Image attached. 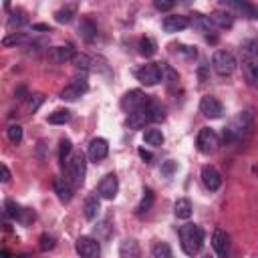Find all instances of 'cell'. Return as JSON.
<instances>
[{
    "label": "cell",
    "mask_w": 258,
    "mask_h": 258,
    "mask_svg": "<svg viewBox=\"0 0 258 258\" xmlns=\"http://www.w3.org/2000/svg\"><path fill=\"white\" fill-rule=\"evenodd\" d=\"M6 216H10L12 220H16V222H20V224H24V226L34 220V212L28 210V208L18 206L14 200H6Z\"/></svg>",
    "instance_id": "8"
},
{
    "label": "cell",
    "mask_w": 258,
    "mask_h": 258,
    "mask_svg": "<svg viewBox=\"0 0 258 258\" xmlns=\"http://www.w3.org/2000/svg\"><path fill=\"white\" fill-rule=\"evenodd\" d=\"M95 234H97V240H107L109 234H111V224L109 220H103L101 224L95 226Z\"/></svg>",
    "instance_id": "36"
},
{
    "label": "cell",
    "mask_w": 258,
    "mask_h": 258,
    "mask_svg": "<svg viewBox=\"0 0 258 258\" xmlns=\"http://www.w3.org/2000/svg\"><path fill=\"white\" fill-rule=\"evenodd\" d=\"M75 48L73 46H54V48H50L48 50V56H50V60H54V62H69V60H73L75 58Z\"/></svg>",
    "instance_id": "18"
},
{
    "label": "cell",
    "mask_w": 258,
    "mask_h": 258,
    "mask_svg": "<svg viewBox=\"0 0 258 258\" xmlns=\"http://www.w3.org/2000/svg\"><path fill=\"white\" fill-rule=\"evenodd\" d=\"M246 77H248L250 83L258 85V62H254V60L246 62Z\"/></svg>",
    "instance_id": "39"
},
{
    "label": "cell",
    "mask_w": 258,
    "mask_h": 258,
    "mask_svg": "<svg viewBox=\"0 0 258 258\" xmlns=\"http://www.w3.org/2000/svg\"><path fill=\"white\" fill-rule=\"evenodd\" d=\"M224 8H232L236 12H242L244 16L248 18H258V8L254 4H248V2H240V0H224L222 2Z\"/></svg>",
    "instance_id": "15"
},
{
    "label": "cell",
    "mask_w": 258,
    "mask_h": 258,
    "mask_svg": "<svg viewBox=\"0 0 258 258\" xmlns=\"http://www.w3.org/2000/svg\"><path fill=\"white\" fill-rule=\"evenodd\" d=\"M196 145H198V149H200L202 153L210 155V153H214V151L218 149L220 139H218V135H216V131H214V129L204 127V129H200V133H198Z\"/></svg>",
    "instance_id": "5"
},
{
    "label": "cell",
    "mask_w": 258,
    "mask_h": 258,
    "mask_svg": "<svg viewBox=\"0 0 258 258\" xmlns=\"http://www.w3.org/2000/svg\"><path fill=\"white\" fill-rule=\"evenodd\" d=\"M6 135H8V139H10L14 145H18V143L22 141V127H20V125H10V127L6 129Z\"/></svg>",
    "instance_id": "37"
},
{
    "label": "cell",
    "mask_w": 258,
    "mask_h": 258,
    "mask_svg": "<svg viewBox=\"0 0 258 258\" xmlns=\"http://www.w3.org/2000/svg\"><path fill=\"white\" fill-rule=\"evenodd\" d=\"M50 248H54V238L48 234H42L40 236V250H50Z\"/></svg>",
    "instance_id": "43"
},
{
    "label": "cell",
    "mask_w": 258,
    "mask_h": 258,
    "mask_svg": "<svg viewBox=\"0 0 258 258\" xmlns=\"http://www.w3.org/2000/svg\"><path fill=\"white\" fill-rule=\"evenodd\" d=\"M75 12H77V6L75 4H69V6H64V8H60V10L54 12V20L60 22V24H67V22L73 20Z\"/></svg>",
    "instance_id": "26"
},
{
    "label": "cell",
    "mask_w": 258,
    "mask_h": 258,
    "mask_svg": "<svg viewBox=\"0 0 258 258\" xmlns=\"http://www.w3.org/2000/svg\"><path fill=\"white\" fill-rule=\"evenodd\" d=\"M22 42H26V34H22V32H14V34H10V36H4V40H2L4 46L22 44Z\"/></svg>",
    "instance_id": "38"
},
{
    "label": "cell",
    "mask_w": 258,
    "mask_h": 258,
    "mask_svg": "<svg viewBox=\"0 0 258 258\" xmlns=\"http://www.w3.org/2000/svg\"><path fill=\"white\" fill-rule=\"evenodd\" d=\"M135 77H137V81L141 85L153 87V85H157V83L163 81V71H161V64L159 62H147V64H143V67H139L135 71Z\"/></svg>",
    "instance_id": "3"
},
{
    "label": "cell",
    "mask_w": 258,
    "mask_h": 258,
    "mask_svg": "<svg viewBox=\"0 0 258 258\" xmlns=\"http://www.w3.org/2000/svg\"><path fill=\"white\" fill-rule=\"evenodd\" d=\"M179 48V52H183L187 58H196V54H198V50L194 48V46H177Z\"/></svg>",
    "instance_id": "45"
},
{
    "label": "cell",
    "mask_w": 258,
    "mask_h": 258,
    "mask_svg": "<svg viewBox=\"0 0 258 258\" xmlns=\"http://www.w3.org/2000/svg\"><path fill=\"white\" fill-rule=\"evenodd\" d=\"M149 101H147V97L143 95V91H139V89H133V91H127L125 95H123V99H121V107L127 111V113H133V111H137V109H141V107H145Z\"/></svg>",
    "instance_id": "7"
},
{
    "label": "cell",
    "mask_w": 258,
    "mask_h": 258,
    "mask_svg": "<svg viewBox=\"0 0 258 258\" xmlns=\"http://www.w3.org/2000/svg\"><path fill=\"white\" fill-rule=\"evenodd\" d=\"M155 8L161 10V12H167L173 8V2H161V0H155Z\"/></svg>",
    "instance_id": "46"
},
{
    "label": "cell",
    "mask_w": 258,
    "mask_h": 258,
    "mask_svg": "<svg viewBox=\"0 0 258 258\" xmlns=\"http://www.w3.org/2000/svg\"><path fill=\"white\" fill-rule=\"evenodd\" d=\"M143 141L151 147H159V145H163V133L159 129H145Z\"/></svg>",
    "instance_id": "25"
},
{
    "label": "cell",
    "mask_w": 258,
    "mask_h": 258,
    "mask_svg": "<svg viewBox=\"0 0 258 258\" xmlns=\"http://www.w3.org/2000/svg\"><path fill=\"white\" fill-rule=\"evenodd\" d=\"M189 24H191L194 28L202 30V32H208V30H210V26H212V22H210V16H204V14H200V12L191 14V20H189Z\"/></svg>",
    "instance_id": "27"
},
{
    "label": "cell",
    "mask_w": 258,
    "mask_h": 258,
    "mask_svg": "<svg viewBox=\"0 0 258 258\" xmlns=\"http://www.w3.org/2000/svg\"><path fill=\"white\" fill-rule=\"evenodd\" d=\"M149 105V103H147ZM141 107V109H137V111H133V113H129V117H127V125L131 127V129H143L147 123H151V115H149V107Z\"/></svg>",
    "instance_id": "13"
},
{
    "label": "cell",
    "mask_w": 258,
    "mask_h": 258,
    "mask_svg": "<svg viewBox=\"0 0 258 258\" xmlns=\"http://www.w3.org/2000/svg\"><path fill=\"white\" fill-rule=\"evenodd\" d=\"M101 212V204H99V198L97 196H89L85 200V218L87 220H95Z\"/></svg>",
    "instance_id": "24"
},
{
    "label": "cell",
    "mask_w": 258,
    "mask_h": 258,
    "mask_svg": "<svg viewBox=\"0 0 258 258\" xmlns=\"http://www.w3.org/2000/svg\"><path fill=\"white\" fill-rule=\"evenodd\" d=\"M153 200H155V198H153V191L147 187V189L143 191V198H141L139 206H137V214H139V216H141V214H145V212L153 206Z\"/></svg>",
    "instance_id": "31"
},
{
    "label": "cell",
    "mask_w": 258,
    "mask_h": 258,
    "mask_svg": "<svg viewBox=\"0 0 258 258\" xmlns=\"http://www.w3.org/2000/svg\"><path fill=\"white\" fill-rule=\"evenodd\" d=\"M202 181H204V185H206L210 191H216V189H220V185H222V175H220L214 167L206 165V167L202 169Z\"/></svg>",
    "instance_id": "16"
},
{
    "label": "cell",
    "mask_w": 258,
    "mask_h": 258,
    "mask_svg": "<svg viewBox=\"0 0 258 258\" xmlns=\"http://www.w3.org/2000/svg\"><path fill=\"white\" fill-rule=\"evenodd\" d=\"M212 67H214V71L218 75L228 77V75H232L236 71V58L228 50H216L214 56H212Z\"/></svg>",
    "instance_id": "4"
},
{
    "label": "cell",
    "mask_w": 258,
    "mask_h": 258,
    "mask_svg": "<svg viewBox=\"0 0 258 258\" xmlns=\"http://www.w3.org/2000/svg\"><path fill=\"white\" fill-rule=\"evenodd\" d=\"M87 81L85 79H73L62 91H60V99L62 101H77L83 93H87Z\"/></svg>",
    "instance_id": "11"
},
{
    "label": "cell",
    "mask_w": 258,
    "mask_h": 258,
    "mask_svg": "<svg viewBox=\"0 0 258 258\" xmlns=\"http://www.w3.org/2000/svg\"><path fill=\"white\" fill-rule=\"evenodd\" d=\"M75 250L81 258H99L101 256V246L95 238L91 236H81L77 242H75Z\"/></svg>",
    "instance_id": "6"
},
{
    "label": "cell",
    "mask_w": 258,
    "mask_h": 258,
    "mask_svg": "<svg viewBox=\"0 0 258 258\" xmlns=\"http://www.w3.org/2000/svg\"><path fill=\"white\" fill-rule=\"evenodd\" d=\"M119 258H141V250H139L137 240H133V238L123 240L119 246Z\"/></svg>",
    "instance_id": "19"
},
{
    "label": "cell",
    "mask_w": 258,
    "mask_h": 258,
    "mask_svg": "<svg viewBox=\"0 0 258 258\" xmlns=\"http://www.w3.org/2000/svg\"><path fill=\"white\" fill-rule=\"evenodd\" d=\"M69 119H71V111H67V109H58L48 115V123H52V125H64Z\"/></svg>",
    "instance_id": "30"
},
{
    "label": "cell",
    "mask_w": 258,
    "mask_h": 258,
    "mask_svg": "<svg viewBox=\"0 0 258 258\" xmlns=\"http://www.w3.org/2000/svg\"><path fill=\"white\" fill-rule=\"evenodd\" d=\"M173 214L175 218L179 220H187L191 216V202L187 198H179L175 204H173Z\"/></svg>",
    "instance_id": "23"
},
{
    "label": "cell",
    "mask_w": 258,
    "mask_h": 258,
    "mask_svg": "<svg viewBox=\"0 0 258 258\" xmlns=\"http://www.w3.org/2000/svg\"><path fill=\"white\" fill-rule=\"evenodd\" d=\"M119 191V181H117V175L115 173H107L101 181H99V187H97V194L99 198L103 200H113Z\"/></svg>",
    "instance_id": "10"
},
{
    "label": "cell",
    "mask_w": 258,
    "mask_h": 258,
    "mask_svg": "<svg viewBox=\"0 0 258 258\" xmlns=\"http://www.w3.org/2000/svg\"><path fill=\"white\" fill-rule=\"evenodd\" d=\"M179 242L187 256H196L204 246V228L196 224H183L179 228Z\"/></svg>",
    "instance_id": "1"
},
{
    "label": "cell",
    "mask_w": 258,
    "mask_h": 258,
    "mask_svg": "<svg viewBox=\"0 0 258 258\" xmlns=\"http://www.w3.org/2000/svg\"><path fill=\"white\" fill-rule=\"evenodd\" d=\"M244 52L246 54H250V56H258V40H248V42H244Z\"/></svg>",
    "instance_id": "42"
},
{
    "label": "cell",
    "mask_w": 258,
    "mask_h": 258,
    "mask_svg": "<svg viewBox=\"0 0 258 258\" xmlns=\"http://www.w3.org/2000/svg\"><path fill=\"white\" fill-rule=\"evenodd\" d=\"M26 22H28V16H26L24 10L14 8V10L10 12V18H8V24H10V26H24Z\"/></svg>",
    "instance_id": "29"
},
{
    "label": "cell",
    "mask_w": 258,
    "mask_h": 258,
    "mask_svg": "<svg viewBox=\"0 0 258 258\" xmlns=\"http://www.w3.org/2000/svg\"><path fill=\"white\" fill-rule=\"evenodd\" d=\"M206 258H212V256H206Z\"/></svg>",
    "instance_id": "51"
},
{
    "label": "cell",
    "mask_w": 258,
    "mask_h": 258,
    "mask_svg": "<svg viewBox=\"0 0 258 258\" xmlns=\"http://www.w3.org/2000/svg\"><path fill=\"white\" fill-rule=\"evenodd\" d=\"M139 52L143 56H153L157 52V42L151 38V36H143L141 42H139Z\"/></svg>",
    "instance_id": "28"
},
{
    "label": "cell",
    "mask_w": 258,
    "mask_h": 258,
    "mask_svg": "<svg viewBox=\"0 0 258 258\" xmlns=\"http://www.w3.org/2000/svg\"><path fill=\"white\" fill-rule=\"evenodd\" d=\"M159 64H161V71H163V79H167V81L175 83V81H177V73H175L167 62H159Z\"/></svg>",
    "instance_id": "41"
},
{
    "label": "cell",
    "mask_w": 258,
    "mask_h": 258,
    "mask_svg": "<svg viewBox=\"0 0 258 258\" xmlns=\"http://www.w3.org/2000/svg\"><path fill=\"white\" fill-rule=\"evenodd\" d=\"M32 28H34V30H48V26H46V24H34Z\"/></svg>",
    "instance_id": "49"
},
{
    "label": "cell",
    "mask_w": 258,
    "mask_h": 258,
    "mask_svg": "<svg viewBox=\"0 0 258 258\" xmlns=\"http://www.w3.org/2000/svg\"><path fill=\"white\" fill-rule=\"evenodd\" d=\"M153 258H173V252L167 242H157L153 246Z\"/></svg>",
    "instance_id": "33"
},
{
    "label": "cell",
    "mask_w": 258,
    "mask_h": 258,
    "mask_svg": "<svg viewBox=\"0 0 258 258\" xmlns=\"http://www.w3.org/2000/svg\"><path fill=\"white\" fill-rule=\"evenodd\" d=\"M210 22L216 24L218 28H232L234 16H232L230 12H226V10H214V12L210 14Z\"/></svg>",
    "instance_id": "20"
},
{
    "label": "cell",
    "mask_w": 258,
    "mask_h": 258,
    "mask_svg": "<svg viewBox=\"0 0 258 258\" xmlns=\"http://www.w3.org/2000/svg\"><path fill=\"white\" fill-rule=\"evenodd\" d=\"M137 153H139V157H141V159H143V161H147V163H149V161H153V155H151V153H149V151H145V149H143V147H141V149H139V151H137Z\"/></svg>",
    "instance_id": "47"
},
{
    "label": "cell",
    "mask_w": 258,
    "mask_h": 258,
    "mask_svg": "<svg viewBox=\"0 0 258 258\" xmlns=\"http://www.w3.org/2000/svg\"><path fill=\"white\" fill-rule=\"evenodd\" d=\"M175 169H177V163H175L173 159H169V161H165V163L161 165V173H163V175H171Z\"/></svg>",
    "instance_id": "44"
},
{
    "label": "cell",
    "mask_w": 258,
    "mask_h": 258,
    "mask_svg": "<svg viewBox=\"0 0 258 258\" xmlns=\"http://www.w3.org/2000/svg\"><path fill=\"white\" fill-rule=\"evenodd\" d=\"M0 171H2V181H4V183H8V181H10V171H8V167H6L4 163L0 165Z\"/></svg>",
    "instance_id": "48"
},
{
    "label": "cell",
    "mask_w": 258,
    "mask_h": 258,
    "mask_svg": "<svg viewBox=\"0 0 258 258\" xmlns=\"http://www.w3.org/2000/svg\"><path fill=\"white\" fill-rule=\"evenodd\" d=\"M54 191H56V196H58V200L60 202H71V198H73V187H71V183L67 181V179H54Z\"/></svg>",
    "instance_id": "22"
},
{
    "label": "cell",
    "mask_w": 258,
    "mask_h": 258,
    "mask_svg": "<svg viewBox=\"0 0 258 258\" xmlns=\"http://www.w3.org/2000/svg\"><path fill=\"white\" fill-rule=\"evenodd\" d=\"M64 169H67V181L69 183H73V185H81L83 183V179H85V171H87V161H85V155L79 151V153H75L69 161H67V165H64Z\"/></svg>",
    "instance_id": "2"
},
{
    "label": "cell",
    "mask_w": 258,
    "mask_h": 258,
    "mask_svg": "<svg viewBox=\"0 0 258 258\" xmlns=\"http://www.w3.org/2000/svg\"><path fill=\"white\" fill-rule=\"evenodd\" d=\"M161 26H163V30H165V32L173 34V32H179V30L187 28V26H189V18H187V16H183V14H169V16H165V18H163Z\"/></svg>",
    "instance_id": "12"
},
{
    "label": "cell",
    "mask_w": 258,
    "mask_h": 258,
    "mask_svg": "<svg viewBox=\"0 0 258 258\" xmlns=\"http://www.w3.org/2000/svg\"><path fill=\"white\" fill-rule=\"evenodd\" d=\"M42 103H44V95H40V93L30 95V101H28V109H30V113L38 111V107H40Z\"/></svg>",
    "instance_id": "40"
},
{
    "label": "cell",
    "mask_w": 258,
    "mask_h": 258,
    "mask_svg": "<svg viewBox=\"0 0 258 258\" xmlns=\"http://www.w3.org/2000/svg\"><path fill=\"white\" fill-rule=\"evenodd\" d=\"M71 149H73V143H71L69 139H62V141H60V147H58V161H60L62 167H64L67 161L71 159V157H69V155H71Z\"/></svg>",
    "instance_id": "32"
},
{
    "label": "cell",
    "mask_w": 258,
    "mask_h": 258,
    "mask_svg": "<svg viewBox=\"0 0 258 258\" xmlns=\"http://www.w3.org/2000/svg\"><path fill=\"white\" fill-rule=\"evenodd\" d=\"M212 246H214V252L220 256V258H226L228 256V236L224 230H214V236H212Z\"/></svg>",
    "instance_id": "17"
},
{
    "label": "cell",
    "mask_w": 258,
    "mask_h": 258,
    "mask_svg": "<svg viewBox=\"0 0 258 258\" xmlns=\"http://www.w3.org/2000/svg\"><path fill=\"white\" fill-rule=\"evenodd\" d=\"M147 107H149V115H151V121L153 123H159V121L165 119V109L159 103H149Z\"/></svg>",
    "instance_id": "34"
},
{
    "label": "cell",
    "mask_w": 258,
    "mask_h": 258,
    "mask_svg": "<svg viewBox=\"0 0 258 258\" xmlns=\"http://www.w3.org/2000/svg\"><path fill=\"white\" fill-rule=\"evenodd\" d=\"M93 62H95V60L89 58L87 54H75V58H73V64H75L79 71H89Z\"/></svg>",
    "instance_id": "35"
},
{
    "label": "cell",
    "mask_w": 258,
    "mask_h": 258,
    "mask_svg": "<svg viewBox=\"0 0 258 258\" xmlns=\"http://www.w3.org/2000/svg\"><path fill=\"white\" fill-rule=\"evenodd\" d=\"M16 258H30V256H26V254H22V256H16Z\"/></svg>",
    "instance_id": "50"
},
{
    "label": "cell",
    "mask_w": 258,
    "mask_h": 258,
    "mask_svg": "<svg viewBox=\"0 0 258 258\" xmlns=\"http://www.w3.org/2000/svg\"><path fill=\"white\" fill-rule=\"evenodd\" d=\"M87 153H89V157H91L93 161H101V159H105L107 153H109V143H107V139H103V137H95V139H91Z\"/></svg>",
    "instance_id": "14"
},
{
    "label": "cell",
    "mask_w": 258,
    "mask_h": 258,
    "mask_svg": "<svg viewBox=\"0 0 258 258\" xmlns=\"http://www.w3.org/2000/svg\"><path fill=\"white\" fill-rule=\"evenodd\" d=\"M200 111H202V115L208 117V119H218V117H222L224 107H222V103H220L216 97L206 95V97H202V101H200Z\"/></svg>",
    "instance_id": "9"
},
{
    "label": "cell",
    "mask_w": 258,
    "mask_h": 258,
    "mask_svg": "<svg viewBox=\"0 0 258 258\" xmlns=\"http://www.w3.org/2000/svg\"><path fill=\"white\" fill-rule=\"evenodd\" d=\"M79 34H81V38H85L87 42H93V40L97 38V26H95V22L89 20V18H83L81 24H79Z\"/></svg>",
    "instance_id": "21"
}]
</instances>
